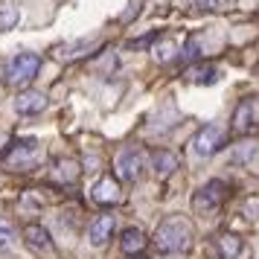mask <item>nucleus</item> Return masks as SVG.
Returning a JSON list of instances; mask_svg holds the SVG:
<instances>
[{"mask_svg":"<svg viewBox=\"0 0 259 259\" xmlns=\"http://www.w3.org/2000/svg\"><path fill=\"white\" fill-rule=\"evenodd\" d=\"M154 245L160 253H181L192 245V227L181 215H169L154 230Z\"/></svg>","mask_w":259,"mask_h":259,"instance_id":"obj_1","label":"nucleus"},{"mask_svg":"<svg viewBox=\"0 0 259 259\" xmlns=\"http://www.w3.org/2000/svg\"><path fill=\"white\" fill-rule=\"evenodd\" d=\"M41 70V56L38 53H18L9 64H6V84L12 88H26Z\"/></svg>","mask_w":259,"mask_h":259,"instance_id":"obj_2","label":"nucleus"},{"mask_svg":"<svg viewBox=\"0 0 259 259\" xmlns=\"http://www.w3.org/2000/svg\"><path fill=\"white\" fill-rule=\"evenodd\" d=\"M224 198H227V184L219 181V178H212V181H207V184L192 195V210L198 212V215H212V212L222 210Z\"/></svg>","mask_w":259,"mask_h":259,"instance_id":"obj_3","label":"nucleus"},{"mask_svg":"<svg viewBox=\"0 0 259 259\" xmlns=\"http://www.w3.org/2000/svg\"><path fill=\"white\" fill-rule=\"evenodd\" d=\"M114 166H117V181H128V184L143 181L146 172H149V160H146V154L140 149H122L117 154Z\"/></svg>","mask_w":259,"mask_h":259,"instance_id":"obj_4","label":"nucleus"},{"mask_svg":"<svg viewBox=\"0 0 259 259\" xmlns=\"http://www.w3.org/2000/svg\"><path fill=\"white\" fill-rule=\"evenodd\" d=\"M227 146V128L224 125H204L192 140V152L198 157H212Z\"/></svg>","mask_w":259,"mask_h":259,"instance_id":"obj_5","label":"nucleus"},{"mask_svg":"<svg viewBox=\"0 0 259 259\" xmlns=\"http://www.w3.org/2000/svg\"><path fill=\"white\" fill-rule=\"evenodd\" d=\"M253 125H259V96H245L233 111V131H250Z\"/></svg>","mask_w":259,"mask_h":259,"instance_id":"obj_6","label":"nucleus"},{"mask_svg":"<svg viewBox=\"0 0 259 259\" xmlns=\"http://www.w3.org/2000/svg\"><path fill=\"white\" fill-rule=\"evenodd\" d=\"M91 198L96 204H102V207H111V204H119L122 201V189H119V181L111 175H102L99 181L94 184L91 189Z\"/></svg>","mask_w":259,"mask_h":259,"instance_id":"obj_7","label":"nucleus"},{"mask_svg":"<svg viewBox=\"0 0 259 259\" xmlns=\"http://www.w3.org/2000/svg\"><path fill=\"white\" fill-rule=\"evenodd\" d=\"M114 227H117V215H96L91 227H88V242L94 247H105L111 242V236H114Z\"/></svg>","mask_w":259,"mask_h":259,"instance_id":"obj_8","label":"nucleus"},{"mask_svg":"<svg viewBox=\"0 0 259 259\" xmlns=\"http://www.w3.org/2000/svg\"><path fill=\"white\" fill-rule=\"evenodd\" d=\"M44 108H47V94H41V91H24L15 99V111L24 117H35Z\"/></svg>","mask_w":259,"mask_h":259,"instance_id":"obj_9","label":"nucleus"},{"mask_svg":"<svg viewBox=\"0 0 259 259\" xmlns=\"http://www.w3.org/2000/svg\"><path fill=\"white\" fill-rule=\"evenodd\" d=\"M24 242L32 247V250H38V253H53V236H50V230L41 227V224H26Z\"/></svg>","mask_w":259,"mask_h":259,"instance_id":"obj_10","label":"nucleus"},{"mask_svg":"<svg viewBox=\"0 0 259 259\" xmlns=\"http://www.w3.org/2000/svg\"><path fill=\"white\" fill-rule=\"evenodd\" d=\"M146 245H149V239H146V233H143L140 227H125L122 236H119V247H122V253H128V256L143 253Z\"/></svg>","mask_w":259,"mask_h":259,"instance_id":"obj_11","label":"nucleus"},{"mask_svg":"<svg viewBox=\"0 0 259 259\" xmlns=\"http://www.w3.org/2000/svg\"><path fill=\"white\" fill-rule=\"evenodd\" d=\"M96 47V41H76V44H61L59 50H56V59L59 61H76L82 59V56H88L91 50Z\"/></svg>","mask_w":259,"mask_h":259,"instance_id":"obj_12","label":"nucleus"},{"mask_svg":"<svg viewBox=\"0 0 259 259\" xmlns=\"http://www.w3.org/2000/svg\"><path fill=\"white\" fill-rule=\"evenodd\" d=\"M152 166H154V172H157L160 178H169V175L178 169V166H181V160H178V154L160 149V152L152 154Z\"/></svg>","mask_w":259,"mask_h":259,"instance_id":"obj_13","label":"nucleus"},{"mask_svg":"<svg viewBox=\"0 0 259 259\" xmlns=\"http://www.w3.org/2000/svg\"><path fill=\"white\" fill-rule=\"evenodd\" d=\"M215 247H219V256L222 259H239L242 256V239L236 233H222L219 236V242H215Z\"/></svg>","mask_w":259,"mask_h":259,"instance_id":"obj_14","label":"nucleus"},{"mask_svg":"<svg viewBox=\"0 0 259 259\" xmlns=\"http://www.w3.org/2000/svg\"><path fill=\"white\" fill-rule=\"evenodd\" d=\"M35 154H38V143L35 140H21V143H15L12 152L6 154V160H9V163H29Z\"/></svg>","mask_w":259,"mask_h":259,"instance_id":"obj_15","label":"nucleus"},{"mask_svg":"<svg viewBox=\"0 0 259 259\" xmlns=\"http://www.w3.org/2000/svg\"><path fill=\"white\" fill-rule=\"evenodd\" d=\"M18 242V230H15V224L6 219V215H0V250H9L15 247Z\"/></svg>","mask_w":259,"mask_h":259,"instance_id":"obj_16","label":"nucleus"},{"mask_svg":"<svg viewBox=\"0 0 259 259\" xmlns=\"http://www.w3.org/2000/svg\"><path fill=\"white\" fill-rule=\"evenodd\" d=\"M56 178H61L64 184H73V181L79 178V163H76L73 157H67V160H59V163H56Z\"/></svg>","mask_w":259,"mask_h":259,"instance_id":"obj_17","label":"nucleus"},{"mask_svg":"<svg viewBox=\"0 0 259 259\" xmlns=\"http://www.w3.org/2000/svg\"><path fill=\"white\" fill-rule=\"evenodd\" d=\"M187 79L195 82V84H212L219 79V70H215V67H192V70L187 73Z\"/></svg>","mask_w":259,"mask_h":259,"instance_id":"obj_18","label":"nucleus"},{"mask_svg":"<svg viewBox=\"0 0 259 259\" xmlns=\"http://www.w3.org/2000/svg\"><path fill=\"white\" fill-rule=\"evenodd\" d=\"M18 21H21V12H18L15 6H9V3L0 6V29H12Z\"/></svg>","mask_w":259,"mask_h":259,"instance_id":"obj_19","label":"nucleus"},{"mask_svg":"<svg viewBox=\"0 0 259 259\" xmlns=\"http://www.w3.org/2000/svg\"><path fill=\"white\" fill-rule=\"evenodd\" d=\"M256 154V146L250 143V146H239V152L230 154V163H250V157Z\"/></svg>","mask_w":259,"mask_h":259,"instance_id":"obj_20","label":"nucleus"},{"mask_svg":"<svg viewBox=\"0 0 259 259\" xmlns=\"http://www.w3.org/2000/svg\"><path fill=\"white\" fill-rule=\"evenodd\" d=\"M175 56V44L172 41H166V44H160V47H154V59L157 61H169Z\"/></svg>","mask_w":259,"mask_h":259,"instance_id":"obj_21","label":"nucleus"},{"mask_svg":"<svg viewBox=\"0 0 259 259\" xmlns=\"http://www.w3.org/2000/svg\"><path fill=\"white\" fill-rule=\"evenodd\" d=\"M195 3L204 6V9H219V3H222V0H195Z\"/></svg>","mask_w":259,"mask_h":259,"instance_id":"obj_22","label":"nucleus"}]
</instances>
